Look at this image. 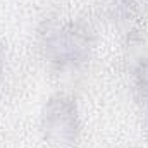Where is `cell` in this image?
Here are the masks:
<instances>
[{
	"label": "cell",
	"instance_id": "obj_1",
	"mask_svg": "<svg viewBox=\"0 0 148 148\" xmlns=\"http://www.w3.org/2000/svg\"><path fill=\"white\" fill-rule=\"evenodd\" d=\"M45 138L60 148H71L77 140L76 103L67 97H53L47 102L43 117Z\"/></svg>",
	"mask_w": 148,
	"mask_h": 148
},
{
	"label": "cell",
	"instance_id": "obj_2",
	"mask_svg": "<svg viewBox=\"0 0 148 148\" xmlns=\"http://www.w3.org/2000/svg\"><path fill=\"white\" fill-rule=\"evenodd\" d=\"M48 48L55 60L76 62L86 55V40L81 36V33H76L73 29H62L50 38Z\"/></svg>",
	"mask_w": 148,
	"mask_h": 148
}]
</instances>
